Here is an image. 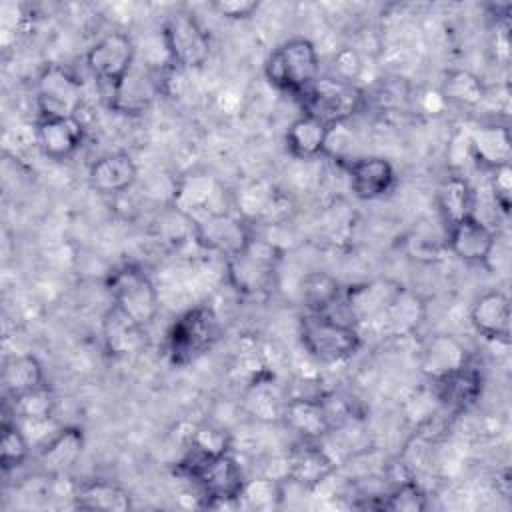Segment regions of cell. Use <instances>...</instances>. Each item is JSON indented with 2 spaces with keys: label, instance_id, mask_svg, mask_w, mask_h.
<instances>
[{
  "label": "cell",
  "instance_id": "cell-1",
  "mask_svg": "<svg viewBox=\"0 0 512 512\" xmlns=\"http://www.w3.org/2000/svg\"><path fill=\"white\" fill-rule=\"evenodd\" d=\"M182 470L196 484L202 506L206 508H240V492L246 476L232 452L202 456L192 452Z\"/></svg>",
  "mask_w": 512,
  "mask_h": 512
},
{
  "label": "cell",
  "instance_id": "cell-2",
  "mask_svg": "<svg viewBox=\"0 0 512 512\" xmlns=\"http://www.w3.org/2000/svg\"><path fill=\"white\" fill-rule=\"evenodd\" d=\"M298 338L304 352L322 364L344 362L362 348L360 328L328 312H304Z\"/></svg>",
  "mask_w": 512,
  "mask_h": 512
},
{
  "label": "cell",
  "instance_id": "cell-3",
  "mask_svg": "<svg viewBox=\"0 0 512 512\" xmlns=\"http://www.w3.org/2000/svg\"><path fill=\"white\" fill-rule=\"evenodd\" d=\"M220 332V318L212 306H192L184 310L168 328L166 354L174 366L184 368L194 364L216 346Z\"/></svg>",
  "mask_w": 512,
  "mask_h": 512
},
{
  "label": "cell",
  "instance_id": "cell-4",
  "mask_svg": "<svg viewBox=\"0 0 512 512\" xmlns=\"http://www.w3.org/2000/svg\"><path fill=\"white\" fill-rule=\"evenodd\" d=\"M264 74L276 90L298 98L320 76L318 48L308 38H290L268 54Z\"/></svg>",
  "mask_w": 512,
  "mask_h": 512
},
{
  "label": "cell",
  "instance_id": "cell-5",
  "mask_svg": "<svg viewBox=\"0 0 512 512\" xmlns=\"http://www.w3.org/2000/svg\"><path fill=\"white\" fill-rule=\"evenodd\" d=\"M110 304L136 324L148 328L160 310V296L148 272L138 264H122L106 278Z\"/></svg>",
  "mask_w": 512,
  "mask_h": 512
},
{
  "label": "cell",
  "instance_id": "cell-6",
  "mask_svg": "<svg viewBox=\"0 0 512 512\" xmlns=\"http://www.w3.org/2000/svg\"><path fill=\"white\" fill-rule=\"evenodd\" d=\"M302 114H310L336 128L356 116L364 106V92L356 82L336 76H318L300 96Z\"/></svg>",
  "mask_w": 512,
  "mask_h": 512
},
{
  "label": "cell",
  "instance_id": "cell-7",
  "mask_svg": "<svg viewBox=\"0 0 512 512\" xmlns=\"http://www.w3.org/2000/svg\"><path fill=\"white\" fill-rule=\"evenodd\" d=\"M278 262L280 250L274 244L252 238L242 252L226 258V280L240 296H264L274 288Z\"/></svg>",
  "mask_w": 512,
  "mask_h": 512
},
{
  "label": "cell",
  "instance_id": "cell-8",
  "mask_svg": "<svg viewBox=\"0 0 512 512\" xmlns=\"http://www.w3.org/2000/svg\"><path fill=\"white\" fill-rule=\"evenodd\" d=\"M162 42L168 60L178 70L202 68L212 52L208 30L188 10H176L162 24Z\"/></svg>",
  "mask_w": 512,
  "mask_h": 512
},
{
  "label": "cell",
  "instance_id": "cell-9",
  "mask_svg": "<svg viewBox=\"0 0 512 512\" xmlns=\"http://www.w3.org/2000/svg\"><path fill=\"white\" fill-rule=\"evenodd\" d=\"M38 118H72L84 104V84L68 68L46 64L34 82Z\"/></svg>",
  "mask_w": 512,
  "mask_h": 512
},
{
  "label": "cell",
  "instance_id": "cell-10",
  "mask_svg": "<svg viewBox=\"0 0 512 512\" xmlns=\"http://www.w3.org/2000/svg\"><path fill=\"white\" fill-rule=\"evenodd\" d=\"M84 60L90 74L108 88H112L134 68L136 46L126 32L114 30L98 38L88 48Z\"/></svg>",
  "mask_w": 512,
  "mask_h": 512
},
{
  "label": "cell",
  "instance_id": "cell-11",
  "mask_svg": "<svg viewBox=\"0 0 512 512\" xmlns=\"http://www.w3.org/2000/svg\"><path fill=\"white\" fill-rule=\"evenodd\" d=\"M224 192L218 184V180L210 172H188L184 174L172 194V206L178 214H182L186 220L196 222L208 214H220L230 212L222 206Z\"/></svg>",
  "mask_w": 512,
  "mask_h": 512
},
{
  "label": "cell",
  "instance_id": "cell-12",
  "mask_svg": "<svg viewBox=\"0 0 512 512\" xmlns=\"http://www.w3.org/2000/svg\"><path fill=\"white\" fill-rule=\"evenodd\" d=\"M192 224H194L198 244L204 246L206 250H212L224 256V260L242 252L248 246V242L254 238L246 218L234 212L208 214Z\"/></svg>",
  "mask_w": 512,
  "mask_h": 512
},
{
  "label": "cell",
  "instance_id": "cell-13",
  "mask_svg": "<svg viewBox=\"0 0 512 512\" xmlns=\"http://www.w3.org/2000/svg\"><path fill=\"white\" fill-rule=\"evenodd\" d=\"M400 292L402 284L390 278L360 282L342 290L340 306L346 312V320L360 328L364 322L378 320Z\"/></svg>",
  "mask_w": 512,
  "mask_h": 512
},
{
  "label": "cell",
  "instance_id": "cell-14",
  "mask_svg": "<svg viewBox=\"0 0 512 512\" xmlns=\"http://www.w3.org/2000/svg\"><path fill=\"white\" fill-rule=\"evenodd\" d=\"M496 242V232L476 214H470L446 228L448 252L466 264L488 266L494 256Z\"/></svg>",
  "mask_w": 512,
  "mask_h": 512
},
{
  "label": "cell",
  "instance_id": "cell-15",
  "mask_svg": "<svg viewBox=\"0 0 512 512\" xmlns=\"http://www.w3.org/2000/svg\"><path fill=\"white\" fill-rule=\"evenodd\" d=\"M34 140L40 152L62 162L76 154L84 142V124L78 116L72 118H38L34 124Z\"/></svg>",
  "mask_w": 512,
  "mask_h": 512
},
{
  "label": "cell",
  "instance_id": "cell-16",
  "mask_svg": "<svg viewBox=\"0 0 512 512\" xmlns=\"http://www.w3.org/2000/svg\"><path fill=\"white\" fill-rule=\"evenodd\" d=\"M350 190L360 200H378L386 196L396 182L394 166L382 156H362L344 164Z\"/></svg>",
  "mask_w": 512,
  "mask_h": 512
},
{
  "label": "cell",
  "instance_id": "cell-17",
  "mask_svg": "<svg viewBox=\"0 0 512 512\" xmlns=\"http://www.w3.org/2000/svg\"><path fill=\"white\" fill-rule=\"evenodd\" d=\"M138 180V164L128 152H108L96 158L88 168L92 190L102 196H120Z\"/></svg>",
  "mask_w": 512,
  "mask_h": 512
},
{
  "label": "cell",
  "instance_id": "cell-18",
  "mask_svg": "<svg viewBox=\"0 0 512 512\" xmlns=\"http://www.w3.org/2000/svg\"><path fill=\"white\" fill-rule=\"evenodd\" d=\"M470 364L468 348L452 334H434L430 336L420 350V372L430 380L436 382L464 366Z\"/></svg>",
  "mask_w": 512,
  "mask_h": 512
},
{
  "label": "cell",
  "instance_id": "cell-19",
  "mask_svg": "<svg viewBox=\"0 0 512 512\" xmlns=\"http://www.w3.org/2000/svg\"><path fill=\"white\" fill-rule=\"evenodd\" d=\"M468 156L482 170H496L510 164L512 140L510 128L500 122H488L468 134Z\"/></svg>",
  "mask_w": 512,
  "mask_h": 512
},
{
  "label": "cell",
  "instance_id": "cell-20",
  "mask_svg": "<svg viewBox=\"0 0 512 512\" xmlns=\"http://www.w3.org/2000/svg\"><path fill=\"white\" fill-rule=\"evenodd\" d=\"M86 436L80 426H64L48 436L38 450V464L44 476L56 478L68 472L84 452Z\"/></svg>",
  "mask_w": 512,
  "mask_h": 512
},
{
  "label": "cell",
  "instance_id": "cell-21",
  "mask_svg": "<svg viewBox=\"0 0 512 512\" xmlns=\"http://www.w3.org/2000/svg\"><path fill=\"white\" fill-rule=\"evenodd\" d=\"M334 470V460L316 444V440H302L286 458V480L304 490L320 486Z\"/></svg>",
  "mask_w": 512,
  "mask_h": 512
},
{
  "label": "cell",
  "instance_id": "cell-22",
  "mask_svg": "<svg viewBox=\"0 0 512 512\" xmlns=\"http://www.w3.org/2000/svg\"><path fill=\"white\" fill-rule=\"evenodd\" d=\"M470 324L490 342H508L510 338V298L502 290L480 294L470 308Z\"/></svg>",
  "mask_w": 512,
  "mask_h": 512
},
{
  "label": "cell",
  "instance_id": "cell-23",
  "mask_svg": "<svg viewBox=\"0 0 512 512\" xmlns=\"http://www.w3.org/2000/svg\"><path fill=\"white\" fill-rule=\"evenodd\" d=\"M160 92V82L150 74L134 68L110 88V108L118 114L138 116L144 114Z\"/></svg>",
  "mask_w": 512,
  "mask_h": 512
},
{
  "label": "cell",
  "instance_id": "cell-24",
  "mask_svg": "<svg viewBox=\"0 0 512 512\" xmlns=\"http://www.w3.org/2000/svg\"><path fill=\"white\" fill-rule=\"evenodd\" d=\"M102 340L104 348L114 358H130L144 350L146 328L130 320L118 308L110 304L102 318Z\"/></svg>",
  "mask_w": 512,
  "mask_h": 512
},
{
  "label": "cell",
  "instance_id": "cell-25",
  "mask_svg": "<svg viewBox=\"0 0 512 512\" xmlns=\"http://www.w3.org/2000/svg\"><path fill=\"white\" fill-rule=\"evenodd\" d=\"M330 134L332 126L310 114H300L286 130V150L296 160H314L326 154Z\"/></svg>",
  "mask_w": 512,
  "mask_h": 512
},
{
  "label": "cell",
  "instance_id": "cell-26",
  "mask_svg": "<svg viewBox=\"0 0 512 512\" xmlns=\"http://www.w3.org/2000/svg\"><path fill=\"white\" fill-rule=\"evenodd\" d=\"M436 400L450 412L470 408L482 394V374L472 366H464L436 382H432Z\"/></svg>",
  "mask_w": 512,
  "mask_h": 512
},
{
  "label": "cell",
  "instance_id": "cell-27",
  "mask_svg": "<svg viewBox=\"0 0 512 512\" xmlns=\"http://www.w3.org/2000/svg\"><path fill=\"white\" fill-rule=\"evenodd\" d=\"M282 418L290 430H294L302 440H320L332 432L322 396L292 398L282 408Z\"/></svg>",
  "mask_w": 512,
  "mask_h": 512
},
{
  "label": "cell",
  "instance_id": "cell-28",
  "mask_svg": "<svg viewBox=\"0 0 512 512\" xmlns=\"http://www.w3.org/2000/svg\"><path fill=\"white\" fill-rule=\"evenodd\" d=\"M74 506L80 510L124 512L132 508V496L126 488L108 480H86L72 490Z\"/></svg>",
  "mask_w": 512,
  "mask_h": 512
},
{
  "label": "cell",
  "instance_id": "cell-29",
  "mask_svg": "<svg viewBox=\"0 0 512 512\" xmlns=\"http://www.w3.org/2000/svg\"><path fill=\"white\" fill-rule=\"evenodd\" d=\"M2 386L10 400H16L34 390L46 388V376L40 360L34 354H14L4 360Z\"/></svg>",
  "mask_w": 512,
  "mask_h": 512
},
{
  "label": "cell",
  "instance_id": "cell-30",
  "mask_svg": "<svg viewBox=\"0 0 512 512\" xmlns=\"http://www.w3.org/2000/svg\"><path fill=\"white\" fill-rule=\"evenodd\" d=\"M436 206L446 228L474 214V190L470 182L460 172H450L436 188Z\"/></svg>",
  "mask_w": 512,
  "mask_h": 512
},
{
  "label": "cell",
  "instance_id": "cell-31",
  "mask_svg": "<svg viewBox=\"0 0 512 512\" xmlns=\"http://www.w3.org/2000/svg\"><path fill=\"white\" fill-rule=\"evenodd\" d=\"M440 96L448 104L462 108H478L488 98V86L480 76L470 70L454 68L448 70L440 84Z\"/></svg>",
  "mask_w": 512,
  "mask_h": 512
},
{
  "label": "cell",
  "instance_id": "cell-32",
  "mask_svg": "<svg viewBox=\"0 0 512 512\" xmlns=\"http://www.w3.org/2000/svg\"><path fill=\"white\" fill-rule=\"evenodd\" d=\"M342 286L336 278L324 272H312L302 282V300L306 306V312H332L334 306L340 304L342 298Z\"/></svg>",
  "mask_w": 512,
  "mask_h": 512
},
{
  "label": "cell",
  "instance_id": "cell-33",
  "mask_svg": "<svg viewBox=\"0 0 512 512\" xmlns=\"http://www.w3.org/2000/svg\"><path fill=\"white\" fill-rule=\"evenodd\" d=\"M284 498V480L262 476L252 478L244 482V488L240 492V508H252V510H270L278 508Z\"/></svg>",
  "mask_w": 512,
  "mask_h": 512
},
{
  "label": "cell",
  "instance_id": "cell-34",
  "mask_svg": "<svg viewBox=\"0 0 512 512\" xmlns=\"http://www.w3.org/2000/svg\"><path fill=\"white\" fill-rule=\"evenodd\" d=\"M0 432V466L4 472H12L26 462L30 442L18 420H4Z\"/></svg>",
  "mask_w": 512,
  "mask_h": 512
},
{
  "label": "cell",
  "instance_id": "cell-35",
  "mask_svg": "<svg viewBox=\"0 0 512 512\" xmlns=\"http://www.w3.org/2000/svg\"><path fill=\"white\" fill-rule=\"evenodd\" d=\"M190 448L202 456H218L232 452V436L226 428L218 424H200L190 434Z\"/></svg>",
  "mask_w": 512,
  "mask_h": 512
},
{
  "label": "cell",
  "instance_id": "cell-36",
  "mask_svg": "<svg viewBox=\"0 0 512 512\" xmlns=\"http://www.w3.org/2000/svg\"><path fill=\"white\" fill-rule=\"evenodd\" d=\"M380 508L392 512H422L428 508V496L414 480H402L382 498Z\"/></svg>",
  "mask_w": 512,
  "mask_h": 512
},
{
  "label": "cell",
  "instance_id": "cell-37",
  "mask_svg": "<svg viewBox=\"0 0 512 512\" xmlns=\"http://www.w3.org/2000/svg\"><path fill=\"white\" fill-rule=\"evenodd\" d=\"M12 402H14L16 418H20L26 424H46L52 418L54 400L48 386L34 390L30 394H24Z\"/></svg>",
  "mask_w": 512,
  "mask_h": 512
},
{
  "label": "cell",
  "instance_id": "cell-38",
  "mask_svg": "<svg viewBox=\"0 0 512 512\" xmlns=\"http://www.w3.org/2000/svg\"><path fill=\"white\" fill-rule=\"evenodd\" d=\"M362 72V58L354 48H342L332 58V74L346 82H356Z\"/></svg>",
  "mask_w": 512,
  "mask_h": 512
},
{
  "label": "cell",
  "instance_id": "cell-39",
  "mask_svg": "<svg viewBox=\"0 0 512 512\" xmlns=\"http://www.w3.org/2000/svg\"><path fill=\"white\" fill-rule=\"evenodd\" d=\"M210 8L224 20H248L260 8L258 0H216Z\"/></svg>",
  "mask_w": 512,
  "mask_h": 512
},
{
  "label": "cell",
  "instance_id": "cell-40",
  "mask_svg": "<svg viewBox=\"0 0 512 512\" xmlns=\"http://www.w3.org/2000/svg\"><path fill=\"white\" fill-rule=\"evenodd\" d=\"M490 174H492L490 188H492L494 202L498 204V208H502V212H508L512 202V168L510 164H506L492 170Z\"/></svg>",
  "mask_w": 512,
  "mask_h": 512
}]
</instances>
